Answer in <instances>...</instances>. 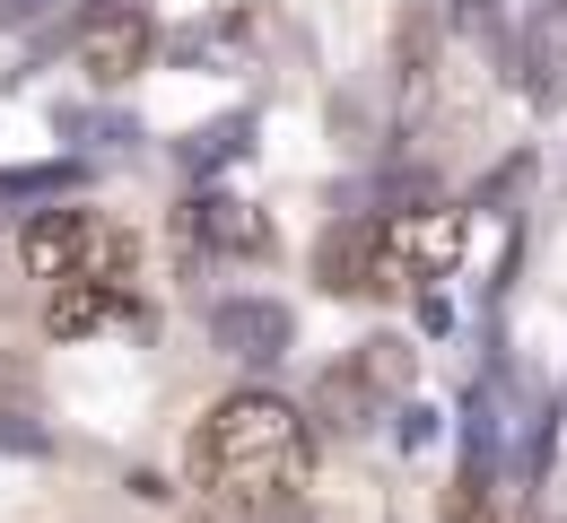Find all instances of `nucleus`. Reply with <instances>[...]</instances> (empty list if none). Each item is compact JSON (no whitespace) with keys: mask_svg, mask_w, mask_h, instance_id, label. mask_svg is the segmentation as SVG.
<instances>
[{"mask_svg":"<svg viewBox=\"0 0 567 523\" xmlns=\"http://www.w3.org/2000/svg\"><path fill=\"white\" fill-rule=\"evenodd\" d=\"M306 471H315V428L271 384H236L193 428V480L210 489L218 506H254V515L288 506L306 489Z\"/></svg>","mask_w":567,"mask_h":523,"instance_id":"obj_1","label":"nucleus"},{"mask_svg":"<svg viewBox=\"0 0 567 523\" xmlns=\"http://www.w3.org/2000/svg\"><path fill=\"white\" fill-rule=\"evenodd\" d=\"M18 271L44 280V289H71V280H114L132 289V236L87 210V201H62V210H35L18 227Z\"/></svg>","mask_w":567,"mask_h":523,"instance_id":"obj_2","label":"nucleus"},{"mask_svg":"<svg viewBox=\"0 0 567 523\" xmlns=\"http://www.w3.org/2000/svg\"><path fill=\"white\" fill-rule=\"evenodd\" d=\"M375 253H384L393 289H411V280H445V271L463 262V210H454V201H411V210L375 219Z\"/></svg>","mask_w":567,"mask_h":523,"instance_id":"obj_3","label":"nucleus"},{"mask_svg":"<svg viewBox=\"0 0 567 523\" xmlns=\"http://www.w3.org/2000/svg\"><path fill=\"white\" fill-rule=\"evenodd\" d=\"M148 44H157V27H148L141 9H105V18H87V35H79V71L114 87V79L148 71Z\"/></svg>","mask_w":567,"mask_h":523,"instance_id":"obj_4","label":"nucleus"},{"mask_svg":"<svg viewBox=\"0 0 567 523\" xmlns=\"http://www.w3.org/2000/svg\"><path fill=\"white\" fill-rule=\"evenodd\" d=\"M123 314H132V289H114V280L44 289V332H53V341H96V332H114Z\"/></svg>","mask_w":567,"mask_h":523,"instance_id":"obj_5","label":"nucleus"},{"mask_svg":"<svg viewBox=\"0 0 567 523\" xmlns=\"http://www.w3.org/2000/svg\"><path fill=\"white\" fill-rule=\"evenodd\" d=\"M210 332L236 349V358H254V367H271L288 349V314L280 305H262V297H236V305H218L210 314Z\"/></svg>","mask_w":567,"mask_h":523,"instance_id":"obj_6","label":"nucleus"},{"mask_svg":"<svg viewBox=\"0 0 567 523\" xmlns=\"http://www.w3.org/2000/svg\"><path fill=\"white\" fill-rule=\"evenodd\" d=\"M218 236V244H262V227L245 219V210H236V201H210V219H202Z\"/></svg>","mask_w":567,"mask_h":523,"instance_id":"obj_7","label":"nucleus"}]
</instances>
